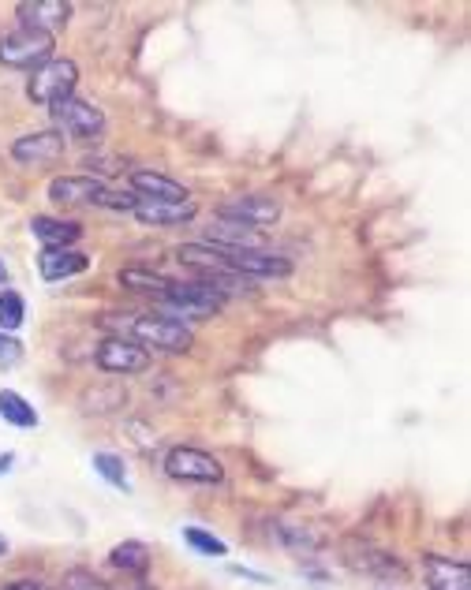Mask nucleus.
I'll use <instances>...</instances> for the list:
<instances>
[{
    "label": "nucleus",
    "instance_id": "nucleus-24",
    "mask_svg": "<svg viewBox=\"0 0 471 590\" xmlns=\"http://www.w3.org/2000/svg\"><path fill=\"white\" fill-rule=\"evenodd\" d=\"M94 471H98L109 486H116V490H128V471H124V460L113 456V452H94Z\"/></svg>",
    "mask_w": 471,
    "mask_h": 590
},
{
    "label": "nucleus",
    "instance_id": "nucleus-8",
    "mask_svg": "<svg viewBox=\"0 0 471 590\" xmlns=\"http://www.w3.org/2000/svg\"><path fill=\"white\" fill-rule=\"evenodd\" d=\"M217 217L247 228H262V225H273L281 217V202L270 195H236L217 206Z\"/></svg>",
    "mask_w": 471,
    "mask_h": 590
},
{
    "label": "nucleus",
    "instance_id": "nucleus-27",
    "mask_svg": "<svg viewBox=\"0 0 471 590\" xmlns=\"http://www.w3.org/2000/svg\"><path fill=\"white\" fill-rule=\"evenodd\" d=\"M94 206H109V210H124V213H131L135 206H139V195H135V191H113V187H105V191H101V198L94 202Z\"/></svg>",
    "mask_w": 471,
    "mask_h": 590
},
{
    "label": "nucleus",
    "instance_id": "nucleus-31",
    "mask_svg": "<svg viewBox=\"0 0 471 590\" xmlns=\"http://www.w3.org/2000/svg\"><path fill=\"white\" fill-rule=\"evenodd\" d=\"M4 553H8V542H4V538H0V557H4Z\"/></svg>",
    "mask_w": 471,
    "mask_h": 590
},
{
    "label": "nucleus",
    "instance_id": "nucleus-9",
    "mask_svg": "<svg viewBox=\"0 0 471 590\" xmlns=\"http://www.w3.org/2000/svg\"><path fill=\"white\" fill-rule=\"evenodd\" d=\"M15 15L23 19V27L57 34V30L68 27L72 4L68 0H23V4H15Z\"/></svg>",
    "mask_w": 471,
    "mask_h": 590
},
{
    "label": "nucleus",
    "instance_id": "nucleus-32",
    "mask_svg": "<svg viewBox=\"0 0 471 590\" xmlns=\"http://www.w3.org/2000/svg\"><path fill=\"white\" fill-rule=\"evenodd\" d=\"M4 277H8V273H4V258H0V281H4Z\"/></svg>",
    "mask_w": 471,
    "mask_h": 590
},
{
    "label": "nucleus",
    "instance_id": "nucleus-28",
    "mask_svg": "<svg viewBox=\"0 0 471 590\" xmlns=\"http://www.w3.org/2000/svg\"><path fill=\"white\" fill-rule=\"evenodd\" d=\"M19 359H23V344L8 333H0V366H15Z\"/></svg>",
    "mask_w": 471,
    "mask_h": 590
},
{
    "label": "nucleus",
    "instance_id": "nucleus-15",
    "mask_svg": "<svg viewBox=\"0 0 471 590\" xmlns=\"http://www.w3.org/2000/svg\"><path fill=\"white\" fill-rule=\"evenodd\" d=\"M131 191L146 202H187V187L180 180H172L165 172L154 169H135L131 172Z\"/></svg>",
    "mask_w": 471,
    "mask_h": 590
},
{
    "label": "nucleus",
    "instance_id": "nucleus-19",
    "mask_svg": "<svg viewBox=\"0 0 471 590\" xmlns=\"http://www.w3.org/2000/svg\"><path fill=\"white\" fill-rule=\"evenodd\" d=\"M210 239H214V247H221V251H262L258 228L221 221V217H217V228H210Z\"/></svg>",
    "mask_w": 471,
    "mask_h": 590
},
{
    "label": "nucleus",
    "instance_id": "nucleus-22",
    "mask_svg": "<svg viewBox=\"0 0 471 590\" xmlns=\"http://www.w3.org/2000/svg\"><path fill=\"white\" fill-rule=\"evenodd\" d=\"M120 284L131 288V292H146L154 295V299H161L165 288H169V277H161L154 269H120Z\"/></svg>",
    "mask_w": 471,
    "mask_h": 590
},
{
    "label": "nucleus",
    "instance_id": "nucleus-4",
    "mask_svg": "<svg viewBox=\"0 0 471 590\" xmlns=\"http://www.w3.org/2000/svg\"><path fill=\"white\" fill-rule=\"evenodd\" d=\"M49 113H53V124H57L53 131H60V135H72V139H83V142H98L105 135V113L83 98L57 101Z\"/></svg>",
    "mask_w": 471,
    "mask_h": 590
},
{
    "label": "nucleus",
    "instance_id": "nucleus-30",
    "mask_svg": "<svg viewBox=\"0 0 471 590\" xmlns=\"http://www.w3.org/2000/svg\"><path fill=\"white\" fill-rule=\"evenodd\" d=\"M12 464H15V456L12 452H4V456H0V475H4V471H12Z\"/></svg>",
    "mask_w": 471,
    "mask_h": 590
},
{
    "label": "nucleus",
    "instance_id": "nucleus-25",
    "mask_svg": "<svg viewBox=\"0 0 471 590\" xmlns=\"http://www.w3.org/2000/svg\"><path fill=\"white\" fill-rule=\"evenodd\" d=\"M184 542L191 549H199V553H206V557H225L229 553V546L221 542V538H214V534H206L202 527H184Z\"/></svg>",
    "mask_w": 471,
    "mask_h": 590
},
{
    "label": "nucleus",
    "instance_id": "nucleus-18",
    "mask_svg": "<svg viewBox=\"0 0 471 590\" xmlns=\"http://www.w3.org/2000/svg\"><path fill=\"white\" fill-rule=\"evenodd\" d=\"M30 232H34V239H42L45 247H72L83 239L79 221H60V217H45V213L30 221Z\"/></svg>",
    "mask_w": 471,
    "mask_h": 590
},
{
    "label": "nucleus",
    "instance_id": "nucleus-14",
    "mask_svg": "<svg viewBox=\"0 0 471 590\" xmlns=\"http://www.w3.org/2000/svg\"><path fill=\"white\" fill-rule=\"evenodd\" d=\"M101 191H105V180H101V176H86V172L49 180V198H53V202H64V206H83V202L94 206L101 198Z\"/></svg>",
    "mask_w": 471,
    "mask_h": 590
},
{
    "label": "nucleus",
    "instance_id": "nucleus-23",
    "mask_svg": "<svg viewBox=\"0 0 471 590\" xmlns=\"http://www.w3.org/2000/svg\"><path fill=\"white\" fill-rule=\"evenodd\" d=\"M27 318V303H23V295L12 292V288H4L0 292V333H15L19 325Z\"/></svg>",
    "mask_w": 471,
    "mask_h": 590
},
{
    "label": "nucleus",
    "instance_id": "nucleus-10",
    "mask_svg": "<svg viewBox=\"0 0 471 590\" xmlns=\"http://www.w3.org/2000/svg\"><path fill=\"white\" fill-rule=\"evenodd\" d=\"M423 576L430 590H471V564L442 553H423Z\"/></svg>",
    "mask_w": 471,
    "mask_h": 590
},
{
    "label": "nucleus",
    "instance_id": "nucleus-11",
    "mask_svg": "<svg viewBox=\"0 0 471 590\" xmlns=\"http://www.w3.org/2000/svg\"><path fill=\"white\" fill-rule=\"evenodd\" d=\"M12 157L19 165H53L64 157V135L60 131H34L12 142Z\"/></svg>",
    "mask_w": 471,
    "mask_h": 590
},
{
    "label": "nucleus",
    "instance_id": "nucleus-20",
    "mask_svg": "<svg viewBox=\"0 0 471 590\" xmlns=\"http://www.w3.org/2000/svg\"><path fill=\"white\" fill-rule=\"evenodd\" d=\"M109 564L120 568V572H131V576H146L150 572V549L143 542H120L109 553Z\"/></svg>",
    "mask_w": 471,
    "mask_h": 590
},
{
    "label": "nucleus",
    "instance_id": "nucleus-6",
    "mask_svg": "<svg viewBox=\"0 0 471 590\" xmlns=\"http://www.w3.org/2000/svg\"><path fill=\"white\" fill-rule=\"evenodd\" d=\"M157 303H165L169 310L187 314V318H210V314L221 310L225 299L214 288H206L202 281H169V288H165V295Z\"/></svg>",
    "mask_w": 471,
    "mask_h": 590
},
{
    "label": "nucleus",
    "instance_id": "nucleus-16",
    "mask_svg": "<svg viewBox=\"0 0 471 590\" xmlns=\"http://www.w3.org/2000/svg\"><path fill=\"white\" fill-rule=\"evenodd\" d=\"M199 213V206L187 198V202H146L139 198V206L131 210V217L139 221V225H150V228H172V225H184Z\"/></svg>",
    "mask_w": 471,
    "mask_h": 590
},
{
    "label": "nucleus",
    "instance_id": "nucleus-13",
    "mask_svg": "<svg viewBox=\"0 0 471 590\" xmlns=\"http://www.w3.org/2000/svg\"><path fill=\"white\" fill-rule=\"evenodd\" d=\"M86 269H90V254L75 251V247H45V251L38 254V273H42L49 284L79 277Z\"/></svg>",
    "mask_w": 471,
    "mask_h": 590
},
{
    "label": "nucleus",
    "instance_id": "nucleus-29",
    "mask_svg": "<svg viewBox=\"0 0 471 590\" xmlns=\"http://www.w3.org/2000/svg\"><path fill=\"white\" fill-rule=\"evenodd\" d=\"M4 590H53V587H45L38 579H15V583H8Z\"/></svg>",
    "mask_w": 471,
    "mask_h": 590
},
{
    "label": "nucleus",
    "instance_id": "nucleus-21",
    "mask_svg": "<svg viewBox=\"0 0 471 590\" xmlns=\"http://www.w3.org/2000/svg\"><path fill=\"white\" fill-rule=\"evenodd\" d=\"M0 419L19 426V430H30V426H38V411L30 408L19 393H12V389H0Z\"/></svg>",
    "mask_w": 471,
    "mask_h": 590
},
{
    "label": "nucleus",
    "instance_id": "nucleus-17",
    "mask_svg": "<svg viewBox=\"0 0 471 590\" xmlns=\"http://www.w3.org/2000/svg\"><path fill=\"white\" fill-rule=\"evenodd\" d=\"M344 561L352 564L356 572H367V576H382V579H404V564L393 557V553H382V549H374V546H359V542H352L348 546V557Z\"/></svg>",
    "mask_w": 471,
    "mask_h": 590
},
{
    "label": "nucleus",
    "instance_id": "nucleus-1",
    "mask_svg": "<svg viewBox=\"0 0 471 590\" xmlns=\"http://www.w3.org/2000/svg\"><path fill=\"white\" fill-rule=\"evenodd\" d=\"M105 325L116 329V337L131 340L139 348H157V352L180 355L195 344L191 329L165 314H105Z\"/></svg>",
    "mask_w": 471,
    "mask_h": 590
},
{
    "label": "nucleus",
    "instance_id": "nucleus-2",
    "mask_svg": "<svg viewBox=\"0 0 471 590\" xmlns=\"http://www.w3.org/2000/svg\"><path fill=\"white\" fill-rule=\"evenodd\" d=\"M75 86H79V64L68 57H53L45 60L42 68L30 71V83H27V98L34 105H57L64 98H75Z\"/></svg>",
    "mask_w": 471,
    "mask_h": 590
},
{
    "label": "nucleus",
    "instance_id": "nucleus-12",
    "mask_svg": "<svg viewBox=\"0 0 471 590\" xmlns=\"http://www.w3.org/2000/svg\"><path fill=\"white\" fill-rule=\"evenodd\" d=\"M225 262L240 277H288L292 273V262L270 251H225Z\"/></svg>",
    "mask_w": 471,
    "mask_h": 590
},
{
    "label": "nucleus",
    "instance_id": "nucleus-5",
    "mask_svg": "<svg viewBox=\"0 0 471 590\" xmlns=\"http://www.w3.org/2000/svg\"><path fill=\"white\" fill-rule=\"evenodd\" d=\"M165 475L176 478V482H202V486H210V482H221L225 478V467L217 456L202 449H191V445H180V449H172L165 456Z\"/></svg>",
    "mask_w": 471,
    "mask_h": 590
},
{
    "label": "nucleus",
    "instance_id": "nucleus-3",
    "mask_svg": "<svg viewBox=\"0 0 471 590\" xmlns=\"http://www.w3.org/2000/svg\"><path fill=\"white\" fill-rule=\"evenodd\" d=\"M53 49H57V42L45 30H30V27L8 30L0 38V64L15 71H34L42 68L45 60H53Z\"/></svg>",
    "mask_w": 471,
    "mask_h": 590
},
{
    "label": "nucleus",
    "instance_id": "nucleus-7",
    "mask_svg": "<svg viewBox=\"0 0 471 590\" xmlns=\"http://www.w3.org/2000/svg\"><path fill=\"white\" fill-rule=\"evenodd\" d=\"M94 363L105 374H124V378H131V374H146L150 370V352L124 337H109L94 348Z\"/></svg>",
    "mask_w": 471,
    "mask_h": 590
},
{
    "label": "nucleus",
    "instance_id": "nucleus-26",
    "mask_svg": "<svg viewBox=\"0 0 471 590\" xmlns=\"http://www.w3.org/2000/svg\"><path fill=\"white\" fill-rule=\"evenodd\" d=\"M64 590H113L105 579H98L94 572H86V568H72L68 576H64Z\"/></svg>",
    "mask_w": 471,
    "mask_h": 590
}]
</instances>
